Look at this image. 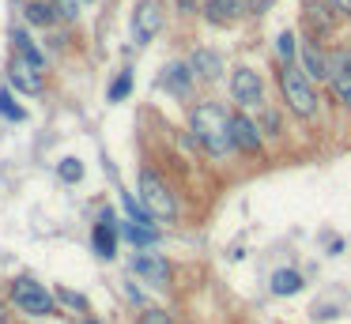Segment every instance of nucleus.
Masks as SVG:
<instances>
[{"instance_id": "f257e3e1", "label": "nucleus", "mask_w": 351, "mask_h": 324, "mask_svg": "<svg viewBox=\"0 0 351 324\" xmlns=\"http://www.w3.org/2000/svg\"><path fill=\"white\" fill-rule=\"evenodd\" d=\"M189 128H193V136H197V143H200V147H204L212 158H223L230 147H234V140H230V117H227V110H223L219 102H200V105H193Z\"/></svg>"}, {"instance_id": "f03ea898", "label": "nucleus", "mask_w": 351, "mask_h": 324, "mask_svg": "<svg viewBox=\"0 0 351 324\" xmlns=\"http://www.w3.org/2000/svg\"><path fill=\"white\" fill-rule=\"evenodd\" d=\"M280 90H283V102H287V110L295 113V117L310 121L313 113H317V90H313V83L306 79V72L298 64L280 68Z\"/></svg>"}, {"instance_id": "7ed1b4c3", "label": "nucleus", "mask_w": 351, "mask_h": 324, "mask_svg": "<svg viewBox=\"0 0 351 324\" xmlns=\"http://www.w3.org/2000/svg\"><path fill=\"white\" fill-rule=\"evenodd\" d=\"M140 203L152 211V219H174L178 215V200L170 192V185L159 177L155 170L140 173Z\"/></svg>"}, {"instance_id": "20e7f679", "label": "nucleus", "mask_w": 351, "mask_h": 324, "mask_svg": "<svg viewBox=\"0 0 351 324\" xmlns=\"http://www.w3.org/2000/svg\"><path fill=\"white\" fill-rule=\"evenodd\" d=\"M12 301H16L23 313H31V316H49L53 313V298H49V290L38 283V279H31V275H19L16 283H12Z\"/></svg>"}, {"instance_id": "39448f33", "label": "nucleus", "mask_w": 351, "mask_h": 324, "mask_svg": "<svg viewBox=\"0 0 351 324\" xmlns=\"http://www.w3.org/2000/svg\"><path fill=\"white\" fill-rule=\"evenodd\" d=\"M162 19H167V15H162L159 0H136V8H132V42L147 45L162 30Z\"/></svg>"}, {"instance_id": "423d86ee", "label": "nucleus", "mask_w": 351, "mask_h": 324, "mask_svg": "<svg viewBox=\"0 0 351 324\" xmlns=\"http://www.w3.org/2000/svg\"><path fill=\"white\" fill-rule=\"evenodd\" d=\"M261 95H265V83H261V75L253 72V68H234L230 72V98H234L238 105H257Z\"/></svg>"}, {"instance_id": "0eeeda50", "label": "nucleus", "mask_w": 351, "mask_h": 324, "mask_svg": "<svg viewBox=\"0 0 351 324\" xmlns=\"http://www.w3.org/2000/svg\"><path fill=\"white\" fill-rule=\"evenodd\" d=\"M117 238H121V223H114V211L102 208V211H99V223H95V234H91L95 253L110 260V256L117 253Z\"/></svg>"}, {"instance_id": "6e6552de", "label": "nucleus", "mask_w": 351, "mask_h": 324, "mask_svg": "<svg viewBox=\"0 0 351 324\" xmlns=\"http://www.w3.org/2000/svg\"><path fill=\"white\" fill-rule=\"evenodd\" d=\"M8 83L16 90H23V95H42L46 90V79H42V72L34 64H27L23 57H12L8 64Z\"/></svg>"}, {"instance_id": "1a4fd4ad", "label": "nucleus", "mask_w": 351, "mask_h": 324, "mask_svg": "<svg viewBox=\"0 0 351 324\" xmlns=\"http://www.w3.org/2000/svg\"><path fill=\"white\" fill-rule=\"evenodd\" d=\"M132 271L152 286H167L170 283V264L162 260L159 253H136L132 256Z\"/></svg>"}, {"instance_id": "9d476101", "label": "nucleus", "mask_w": 351, "mask_h": 324, "mask_svg": "<svg viewBox=\"0 0 351 324\" xmlns=\"http://www.w3.org/2000/svg\"><path fill=\"white\" fill-rule=\"evenodd\" d=\"M230 140H234V147L242 151V155H257L261 151V128L253 125L245 113H234V117H230Z\"/></svg>"}, {"instance_id": "9b49d317", "label": "nucleus", "mask_w": 351, "mask_h": 324, "mask_svg": "<svg viewBox=\"0 0 351 324\" xmlns=\"http://www.w3.org/2000/svg\"><path fill=\"white\" fill-rule=\"evenodd\" d=\"M189 68H193V79H200V83H215V79L223 75V57H219L215 49H208V45H200V49H193Z\"/></svg>"}, {"instance_id": "f8f14e48", "label": "nucleus", "mask_w": 351, "mask_h": 324, "mask_svg": "<svg viewBox=\"0 0 351 324\" xmlns=\"http://www.w3.org/2000/svg\"><path fill=\"white\" fill-rule=\"evenodd\" d=\"M162 87H167L174 98H185V95H189V87H193V68L182 64V60L167 64V68H162Z\"/></svg>"}, {"instance_id": "ddd939ff", "label": "nucleus", "mask_w": 351, "mask_h": 324, "mask_svg": "<svg viewBox=\"0 0 351 324\" xmlns=\"http://www.w3.org/2000/svg\"><path fill=\"white\" fill-rule=\"evenodd\" d=\"M12 42H16V57H23L27 64H34L38 72H46V53L38 49V42L31 38V30L16 27V30H12Z\"/></svg>"}, {"instance_id": "4468645a", "label": "nucleus", "mask_w": 351, "mask_h": 324, "mask_svg": "<svg viewBox=\"0 0 351 324\" xmlns=\"http://www.w3.org/2000/svg\"><path fill=\"white\" fill-rule=\"evenodd\" d=\"M242 15V0H204V19L212 27H230Z\"/></svg>"}, {"instance_id": "2eb2a0df", "label": "nucleus", "mask_w": 351, "mask_h": 324, "mask_svg": "<svg viewBox=\"0 0 351 324\" xmlns=\"http://www.w3.org/2000/svg\"><path fill=\"white\" fill-rule=\"evenodd\" d=\"M302 72H306V79H328V53L317 42L302 45Z\"/></svg>"}, {"instance_id": "dca6fc26", "label": "nucleus", "mask_w": 351, "mask_h": 324, "mask_svg": "<svg viewBox=\"0 0 351 324\" xmlns=\"http://www.w3.org/2000/svg\"><path fill=\"white\" fill-rule=\"evenodd\" d=\"M328 12H336L328 0H306V23H310L313 34H328L336 27V15H328Z\"/></svg>"}, {"instance_id": "f3484780", "label": "nucleus", "mask_w": 351, "mask_h": 324, "mask_svg": "<svg viewBox=\"0 0 351 324\" xmlns=\"http://www.w3.org/2000/svg\"><path fill=\"white\" fill-rule=\"evenodd\" d=\"M23 19H27V27H53V23H57L53 0H27V4H23Z\"/></svg>"}, {"instance_id": "a211bd4d", "label": "nucleus", "mask_w": 351, "mask_h": 324, "mask_svg": "<svg viewBox=\"0 0 351 324\" xmlns=\"http://www.w3.org/2000/svg\"><path fill=\"white\" fill-rule=\"evenodd\" d=\"M121 238H129L132 245H155L159 241V234H155V226H140V223H121Z\"/></svg>"}, {"instance_id": "6ab92c4d", "label": "nucleus", "mask_w": 351, "mask_h": 324, "mask_svg": "<svg viewBox=\"0 0 351 324\" xmlns=\"http://www.w3.org/2000/svg\"><path fill=\"white\" fill-rule=\"evenodd\" d=\"M272 290L276 294H298V290H302V275H298V271H291V268H280L272 275Z\"/></svg>"}, {"instance_id": "aec40b11", "label": "nucleus", "mask_w": 351, "mask_h": 324, "mask_svg": "<svg viewBox=\"0 0 351 324\" xmlns=\"http://www.w3.org/2000/svg\"><path fill=\"white\" fill-rule=\"evenodd\" d=\"M0 117L4 121H12V125H19V121H27V110L12 98V90L8 87H0Z\"/></svg>"}, {"instance_id": "412c9836", "label": "nucleus", "mask_w": 351, "mask_h": 324, "mask_svg": "<svg viewBox=\"0 0 351 324\" xmlns=\"http://www.w3.org/2000/svg\"><path fill=\"white\" fill-rule=\"evenodd\" d=\"M129 90H132V72H129V68H121L117 79L110 83V90H106V102H121V98H129Z\"/></svg>"}, {"instance_id": "4be33fe9", "label": "nucleus", "mask_w": 351, "mask_h": 324, "mask_svg": "<svg viewBox=\"0 0 351 324\" xmlns=\"http://www.w3.org/2000/svg\"><path fill=\"white\" fill-rule=\"evenodd\" d=\"M332 95H336V102L340 105H348L351 110V72H340V75H332Z\"/></svg>"}, {"instance_id": "5701e85b", "label": "nucleus", "mask_w": 351, "mask_h": 324, "mask_svg": "<svg viewBox=\"0 0 351 324\" xmlns=\"http://www.w3.org/2000/svg\"><path fill=\"white\" fill-rule=\"evenodd\" d=\"M295 34L291 30H280V38H276V53H280V60L283 64H295Z\"/></svg>"}, {"instance_id": "b1692460", "label": "nucleus", "mask_w": 351, "mask_h": 324, "mask_svg": "<svg viewBox=\"0 0 351 324\" xmlns=\"http://www.w3.org/2000/svg\"><path fill=\"white\" fill-rule=\"evenodd\" d=\"M57 173H61V181H64V185H76V181L84 177V162H80V158H61Z\"/></svg>"}, {"instance_id": "393cba45", "label": "nucleus", "mask_w": 351, "mask_h": 324, "mask_svg": "<svg viewBox=\"0 0 351 324\" xmlns=\"http://www.w3.org/2000/svg\"><path fill=\"white\" fill-rule=\"evenodd\" d=\"M53 12H57V19L72 23L80 15V0H53Z\"/></svg>"}, {"instance_id": "a878e982", "label": "nucleus", "mask_w": 351, "mask_h": 324, "mask_svg": "<svg viewBox=\"0 0 351 324\" xmlns=\"http://www.w3.org/2000/svg\"><path fill=\"white\" fill-rule=\"evenodd\" d=\"M57 298H61L64 306H72V309H87V298H84V294H76V290H64V286H61Z\"/></svg>"}, {"instance_id": "bb28decb", "label": "nucleus", "mask_w": 351, "mask_h": 324, "mask_svg": "<svg viewBox=\"0 0 351 324\" xmlns=\"http://www.w3.org/2000/svg\"><path fill=\"white\" fill-rule=\"evenodd\" d=\"M140 324H174V321H170V316L162 313V309H147V313L140 316Z\"/></svg>"}, {"instance_id": "cd10ccee", "label": "nucleus", "mask_w": 351, "mask_h": 324, "mask_svg": "<svg viewBox=\"0 0 351 324\" xmlns=\"http://www.w3.org/2000/svg\"><path fill=\"white\" fill-rule=\"evenodd\" d=\"M336 8V15H351V0H328Z\"/></svg>"}, {"instance_id": "c85d7f7f", "label": "nucleus", "mask_w": 351, "mask_h": 324, "mask_svg": "<svg viewBox=\"0 0 351 324\" xmlns=\"http://www.w3.org/2000/svg\"><path fill=\"white\" fill-rule=\"evenodd\" d=\"M0 321H4V301H0Z\"/></svg>"}, {"instance_id": "c756f323", "label": "nucleus", "mask_w": 351, "mask_h": 324, "mask_svg": "<svg viewBox=\"0 0 351 324\" xmlns=\"http://www.w3.org/2000/svg\"><path fill=\"white\" fill-rule=\"evenodd\" d=\"M87 324H95V321H87Z\"/></svg>"}, {"instance_id": "7c9ffc66", "label": "nucleus", "mask_w": 351, "mask_h": 324, "mask_svg": "<svg viewBox=\"0 0 351 324\" xmlns=\"http://www.w3.org/2000/svg\"><path fill=\"white\" fill-rule=\"evenodd\" d=\"M91 4H95V0H91Z\"/></svg>"}]
</instances>
